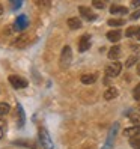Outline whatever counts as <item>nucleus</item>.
Returning a JSON list of instances; mask_svg holds the SVG:
<instances>
[{
    "label": "nucleus",
    "mask_w": 140,
    "mask_h": 149,
    "mask_svg": "<svg viewBox=\"0 0 140 149\" xmlns=\"http://www.w3.org/2000/svg\"><path fill=\"white\" fill-rule=\"evenodd\" d=\"M139 27H128L127 29V36H136Z\"/></svg>",
    "instance_id": "22"
},
{
    "label": "nucleus",
    "mask_w": 140,
    "mask_h": 149,
    "mask_svg": "<svg viewBox=\"0 0 140 149\" xmlns=\"http://www.w3.org/2000/svg\"><path fill=\"white\" fill-rule=\"evenodd\" d=\"M17 109H18V116H20V127H23L24 125V111H23V107L18 104V107H17Z\"/></svg>",
    "instance_id": "18"
},
{
    "label": "nucleus",
    "mask_w": 140,
    "mask_h": 149,
    "mask_svg": "<svg viewBox=\"0 0 140 149\" xmlns=\"http://www.w3.org/2000/svg\"><path fill=\"white\" fill-rule=\"evenodd\" d=\"M39 140L44 149H53V142H51L50 134L47 133L45 128H39Z\"/></svg>",
    "instance_id": "2"
},
{
    "label": "nucleus",
    "mask_w": 140,
    "mask_h": 149,
    "mask_svg": "<svg viewBox=\"0 0 140 149\" xmlns=\"http://www.w3.org/2000/svg\"><path fill=\"white\" fill-rule=\"evenodd\" d=\"M3 14V8H2V5H0V15Z\"/></svg>",
    "instance_id": "30"
},
{
    "label": "nucleus",
    "mask_w": 140,
    "mask_h": 149,
    "mask_svg": "<svg viewBox=\"0 0 140 149\" xmlns=\"http://www.w3.org/2000/svg\"><path fill=\"white\" fill-rule=\"evenodd\" d=\"M71 60H72V51L69 45H65L62 50V54H60V68L66 69L69 65H71Z\"/></svg>",
    "instance_id": "1"
},
{
    "label": "nucleus",
    "mask_w": 140,
    "mask_h": 149,
    "mask_svg": "<svg viewBox=\"0 0 140 149\" xmlns=\"http://www.w3.org/2000/svg\"><path fill=\"white\" fill-rule=\"evenodd\" d=\"M116 131H118V124H115L111 127V130L109 131V137H107V142L104 145L102 149H113V143H115V136H116Z\"/></svg>",
    "instance_id": "7"
},
{
    "label": "nucleus",
    "mask_w": 140,
    "mask_h": 149,
    "mask_svg": "<svg viewBox=\"0 0 140 149\" xmlns=\"http://www.w3.org/2000/svg\"><path fill=\"white\" fill-rule=\"evenodd\" d=\"M136 62H137V56H131V57L127 60V63H125V65H127V68H131Z\"/></svg>",
    "instance_id": "21"
},
{
    "label": "nucleus",
    "mask_w": 140,
    "mask_h": 149,
    "mask_svg": "<svg viewBox=\"0 0 140 149\" xmlns=\"http://www.w3.org/2000/svg\"><path fill=\"white\" fill-rule=\"evenodd\" d=\"M139 110H140V101H139Z\"/></svg>",
    "instance_id": "33"
},
{
    "label": "nucleus",
    "mask_w": 140,
    "mask_h": 149,
    "mask_svg": "<svg viewBox=\"0 0 140 149\" xmlns=\"http://www.w3.org/2000/svg\"><path fill=\"white\" fill-rule=\"evenodd\" d=\"M136 38L140 41V27H139V30H137V33H136Z\"/></svg>",
    "instance_id": "27"
},
{
    "label": "nucleus",
    "mask_w": 140,
    "mask_h": 149,
    "mask_svg": "<svg viewBox=\"0 0 140 149\" xmlns=\"http://www.w3.org/2000/svg\"><path fill=\"white\" fill-rule=\"evenodd\" d=\"M139 17H140V11H136L133 15H131V20H137Z\"/></svg>",
    "instance_id": "25"
},
{
    "label": "nucleus",
    "mask_w": 140,
    "mask_h": 149,
    "mask_svg": "<svg viewBox=\"0 0 140 149\" xmlns=\"http://www.w3.org/2000/svg\"><path fill=\"white\" fill-rule=\"evenodd\" d=\"M110 12H111V14H120V15H124V14H128V9H127L125 6L111 5V6H110Z\"/></svg>",
    "instance_id": "14"
},
{
    "label": "nucleus",
    "mask_w": 140,
    "mask_h": 149,
    "mask_svg": "<svg viewBox=\"0 0 140 149\" xmlns=\"http://www.w3.org/2000/svg\"><path fill=\"white\" fill-rule=\"evenodd\" d=\"M128 116H130V119L133 122H139V115H137V113H130Z\"/></svg>",
    "instance_id": "24"
},
{
    "label": "nucleus",
    "mask_w": 140,
    "mask_h": 149,
    "mask_svg": "<svg viewBox=\"0 0 140 149\" xmlns=\"http://www.w3.org/2000/svg\"><path fill=\"white\" fill-rule=\"evenodd\" d=\"M107 24L111 26V27H120L122 24H125V21H124V20H120V18H116V20H115V18H111V20L107 21Z\"/></svg>",
    "instance_id": "17"
},
{
    "label": "nucleus",
    "mask_w": 140,
    "mask_h": 149,
    "mask_svg": "<svg viewBox=\"0 0 140 149\" xmlns=\"http://www.w3.org/2000/svg\"><path fill=\"white\" fill-rule=\"evenodd\" d=\"M97 80V74H84L81 75V83L83 84H92Z\"/></svg>",
    "instance_id": "16"
},
{
    "label": "nucleus",
    "mask_w": 140,
    "mask_h": 149,
    "mask_svg": "<svg viewBox=\"0 0 140 149\" xmlns=\"http://www.w3.org/2000/svg\"><path fill=\"white\" fill-rule=\"evenodd\" d=\"M78 12H80V15L83 17L84 20H87V21H93V20H97V15L92 14V12H91V9H89V8H86V6H80V8H78Z\"/></svg>",
    "instance_id": "9"
},
{
    "label": "nucleus",
    "mask_w": 140,
    "mask_h": 149,
    "mask_svg": "<svg viewBox=\"0 0 140 149\" xmlns=\"http://www.w3.org/2000/svg\"><path fill=\"white\" fill-rule=\"evenodd\" d=\"M89 48H91V35L84 33L80 38V41H78V51H80V53H84V51H87Z\"/></svg>",
    "instance_id": "4"
},
{
    "label": "nucleus",
    "mask_w": 140,
    "mask_h": 149,
    "mask_svg": "<svg viewBox=\"0 0 140 149\" xmlns=\"http://www.w3.org/2000/svg\"><path fill=\"white\" fill-rule=\"evenodd\" d=\"M120 47L119 45H115V47H111L110 51H109V59L113 60V62H118V59L120 57Z\"/></svg>",
    "instance_id": "11"
},
{
    "label": "nucleus",
    "mask_w": 140,
    "mask_h": 149,
    "mask_svg": "<svg viewBox=\"0 0 140 149\" xmlns=\"http://www.w3.org/2000/svg\"><path fill=\"white\" fill-rule=\"evenodd\" d=\"M133 96H134V100L140 101V84H137L134 87V91H133Z\"/></svg>",
    "instance_id": "19"
},
{
    "label": "nucleus",
    "mask_w": 140,
    "mask_h": 149,
    "mask_svg": "<svg viewBox=\"0 0 140 149\" xmlns=\"http://www.w3.org/2000/svg\"><path fill=\"white\" fill-rule=\"evenodd\" d=\"M27 26H29V18L26 15H20L14 23V29L17 32H21V30H24L26 27H27Z\"/></svg>",
    "instance_id": "5"
},
{
    "label": "nucleus",
    "mask_w": 140,
    "mask_h": 149,
    "mask_svg": "<svg viewBox=\"0 0 140 149\" xmlns=\"http://www.w3.org/2000/svg\"><path fill=\"white\" fill-rule=\"evenodd\" d=\"M120 71H122V65L119 62H111L106 69V74H107V77L111 78V77H118L120 74Z\"/></svg>",
    "instance_id": "3"
},
{
    "label": "nucleus",
    "mask_w": 140,
    "mask_h": 149,
    "mask_svg": "<svg viewBox=\"0 0 140 149\" xmlns=\"http://www.w3.org/2000/svg\"><path fill=\"white\" fill-rule=\"evenodd\" d=\"M140 5V0H136V2H133V6H139Z\"/></svg>",
    "instance_id": "28"
},
{
    "label": "nucleus",
    "mask_w": 140,
    "mask_h": 149,
    "mask_svg": "<svg viewBox=\"0 0 140 149\" xmlns=\"http://www.w3.org/2000/svg\"><path fill=\"white\" fill-rule=\"evenodd\" d=\"M118 89L116 87H109V89L104 92V100H107V101H110V100H115L116 96H118Z\"/></svg>",
    "instance_id": "12"
},
{
    "label": "nucleus",
    "mask_w": 140,
    "mask_h": 149,
    "mask_svg": "<svg viewBox=\"0 0 140 149\" xmlns=\"http://www.w3.org/2000/svg\"><path fill=\"white\" fill-rule=\"evenodd\" d=\"M120 32L119 30H110L109 33H107V39L109 41H111V42H118L119 39H120Z\"/></svg>",
    "instance_id": "15"
},
{
    "label": "nucleus",
    "mask_w": 140,
    "mask_h": 149,
    "mask_svg": "<svg viewBox=\"0 0 140 149\" xmlns=\"http://www.w3.org/2000/svg\"><path fill=\"white\" fill-rule=\"evenodd\" d=\"M29 41H30L29 35L23 33V35H20V36H17V39L12 42V45H14V47H17V48H24V47L29 44Z\"/></svg>",
    "instance_id": "8"
},
{
    "label": "nucleus",
    "mask_w": 140,
    "mask_h": 149,
    "mask_svg": "<svg viewBox=\"0 0 140 149\" xmlns=\"http://www.w3.org/2000/svg\"><path fill=\"white\" fill-rule=\"evenodd\" d=\"M0 137H2V130H0Z\"/></svg>",
    "instance_id": "32"
},
{
    "label": "nucleus",
    "mask_w": 140,
    "mask_h": 149,
    "mask_svg": "<svg viewBox=\"0 0 140 149\" xmlns=\"http://www.w3.org/2000/svg\"><path fill=\"white\" fill-rule=\"evenodd\" d=\"M137 72H139V75H140V65L137 66Z\"/></svg>",
    "instance_id": "31"
},
{
    "label": "nucleus",
    "mask_w": 140,
    "mask_h": 149,
    "mask_svg": "<svg viewBox=\"0 0 140 149\" xmlns=\"http://www.w3.org/2000/svg\"><path fill=\"white\" fill-rule=\"evenodd\" d=\"M131 146H133L134 149H140V137L131 139Z\"/></svg>",
    "instance_id": "20"
},
{
    "label": "nucleus",
    "mask_w": 140,
    "mask_h": 149,
    "mask_svg": "<svg viewBox=\"0 0 140 149\" xmlns=\"http://www.w3.org/2000/svg\"><path fill=\"white\" fill-rule=\"evenodd\" d=\"M21 6V2H14L12 3V8H20Z\"/></svg>",
    "instance_id": "26"
},
{
    "label": "nucleus",
    "mask_w": 140,
    "mask_h": 149,
    "mask_svg": "<svg viewBox=\"0 0 140 149\" xmlns=\"http://www.w3.org/2000/svg\"><path fill=\"white\" fill-rule=\"evenodd\" d=\"M125 136L127 137H130V139H136L137 136H140V125H134V127H130V128H127L125 131Z\"/></svg>",
    "instance_id": "10"
},
{
    "label": "nucleus",
    "mask_w": 140,
    "mask_h": 149,
    "mask_svg": "<svg viewBox=\"0 0 140 149\" xmlns=\"http://www.w3.org/2000/svg\"><path fill=\"white\" fill-rule=\"evenodd\" d=\"M68 27H69V29H72V30L80 29V27H81V20H80V18H77V17H72V18H69V20H68Z\"/></svg>",
    "instance_id": "13"
},
{
    "label": "nucleus",
    "mask_w": 140,
    "mask_h": 149,
    "mask_svg": "<svg viewBox=\"0 0 140 149\" xmlns=\"http://www.w3.org/2000/svg\"><path fill=\"white\" fill-rule=\"evenodd\" d=\"M0 130H3V120L0 119Z\"/></svg>",
    "instance_id": "29"
},
{
    "label": "nucleus",
    "mask_w": 140,
    "mask_h": 149,
    "mask_svg": "<svg viewBox=\"0 0 140 149\" xmlns=\"http://www.w3.org/2000/svg\"><path fill=\"white\" fill-rule=\"evenodd\" d=\"M9 83L12 84V87H15V89H24V87L27 86V81H26L24 78L18 77V75H11Z\"/></svg>",
    "instance_id": "6"
},
{
    "label": "nucleus",
    "mask_w": 140,
    "mask_h": 149,
    "mask_svg": "<svg viewBox=\"0 0 140 149\" xmlns=\"http://www.w3.org/2000/svg\"><path fill=\"white\" fill-rule=\"evenodd\" d=\"M92 5H93L95 8H98V9H102V8L106 6V3H104V2H98V0H95V2H92Z\"/></svg>",
    "instance_id": "23"
}]
</instances>
